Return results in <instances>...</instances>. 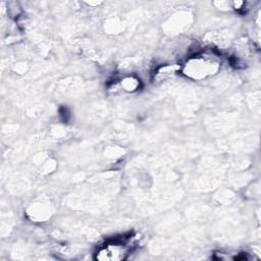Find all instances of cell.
<instances>
[{"label": "cell", "instance_id": "1", "mask_svg": "<svg viewBox=\"0 0 261 261\" xmlns=\"http://www.w3.org/2000/svg\"><path fill=\"white\" fill-rule=\"evenodd\" d=\"M126 253L125 244L122 243H112L102 248L98 253L96 258L99 260H119L123 259Z\"/></svg>", "mask_w": 261, "mask_h": 261}]
</instances>
